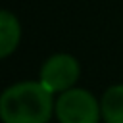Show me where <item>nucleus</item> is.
<instances>
[{
    "label": "nucleus",
    "mask_w": 123,
    "mask_h": 123,
    "mask_svg": "<svg viewBox=\"0 0 123 123\" xmlns=\"http://www.w3.org/2000/svg\"><path fill=\"white\" fill-rule=\"evenodd\" d=\"M56 96L37 79L19 81L0 92L2 123H48L54 117Z\"/></svg>",
    "instance_id": "obj_1"
},
{
    "label": "nucleus",
    "mask_w": 123,
    "mask_h": 123,
    "mask_svg": "<svg viewBox=\"0 0 123 123\" xmlns=\"http://www.w3.org/2000/svg\"><path fill=\"white\" fill-rule=\"evenodd\" d=\"M100 110L104 123H123V83L111 85L104 90Z\"/></svg>",
    "instance_id": "obj_5"
},
{
    "label": "nucleus",
    "mask_w": 123,
    "mask_h": 123,
    "mask_svg": "<svg viewBox=\"0 0 123 123\" xmlns=\"http://www.w3.org/2000/svg\"><path fill=\"white\" fill-rule=\"evenodd\" d=\"M81 77V63L73 54L67 52H56L40 65L38 81L54 94H62L73 86H77V81Z\"/></svg>",
    "instance_id": "obj_3"
},
{
    "label": "nucleus",
    "mask_w": 123,
    "mask_h": 123,
    "mask_svg": "<svg viewBox=\"0 0 123 123\" xmlns=\"http://www.w3.org/2000/svg\"><path fill=\"white\" fill-rule=\"evenodd\" d=\"M54 117L58 123H98L102 119L100 98L86 88L73 86L56 96Z\"/></svg>",
    "instance_id": "obj_2"
},
{
    "label": "nucleus",
    "mask_w": 123,
    "mask_h": 123,
    "mask_svg": "<svg viewBox=\"0 0 123 123\" xmlns=\"http://www.w3.org/2000/svg\"><path fill=\"white\" fill-rule=\"evenodd\" d=\"M21 35L23 31L17 15L10 10L0 8V60H6L15 54L21 42Z\"/></svg>",
    "instance_id": "obj_4"
}]
</instances>
